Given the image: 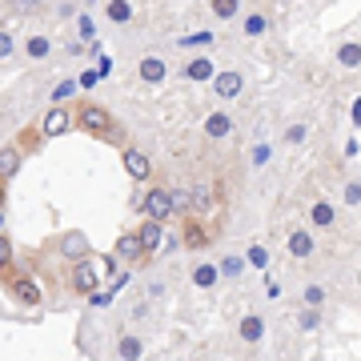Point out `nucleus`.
<instances>
[{"instance_id": "obj_1", "label": "nucleus", "mask_w": 361, "mask_h": 361, "mask_svg": "<svg viewBox=\"0 0 361 361\" xmlns=\"http://www.w3.org/2000/svg\"><path fill=\"white\" fill-rule=\"evenodd\" d=\"M80 129L89 133V137H116V125H113V113L104 109V104H85L77 113Z\"/></svg>"}, {"instance_id": "obj_2", "label": "nucleus", "mask_w": 361, "mask_h": 361, "mask_svg": "<svg viewBox=\"0 0 361 361\" xmlns=\"http://www.w3.org/2000/svg\"><path fill=\"white\" fill-rule=\"evenodd\" d=\"M145 209V221H153V225H165L169 217H173V197H169V189H149L141 201Z\"/></svg>"}, {"instance_id": "obj_3", "label": "nucleus", "mask_w": 361, "mask_h": 361, "mask_svg": "<svg viewBox=\"0 0 361 361\" xmlns=\"http://www.w3.org/2000/svg\"><path fill=\"white\" fill-rule=\"evenodd\" d=\"M68 285L77 289V293H97V285H101V273H97V265L92 261H77L73 265V277H68Z\"/></svg>"}, {"instance_id": "obj_4", "label": "nucleus", "mask_w": 361, "mask_h": 361, "mask_svg": "<svg viewBox=\"0 0 361 361\" xmlns=\"http://www.w3.org/2000/svg\"><path fill=\"white\" fill-rule=\"evenodd\" d=\"M8 289H13V297L20 305H40L44 301V293H40V285L32 277H8Z\"/></svg>"}, {"instance_id": "obj_5", "label": "nucleus", "mask_w": 361, "mask_h": 361, "mask_svg": "<svg viewBox=\"0 0 361 361\" xmlns=\"http://www.w3.org/2000/svg\"><path fill=\"white\" fill-rule=\"evenodd\" d=\"M241 89H245V77L241 73H213V92L217 97H225V101H233V97H241Z\"/></svg>"}, {"instance_id": "obj_6", "label": "nucleus", "mask_w": 361, "mask_h": 361, "mask_svg": "<svg viewBox=\"0 0 361 361\" xmlns=\"http://www.w3.org/2000/svg\"><path fill=\"white\" fill-rule=\"evenodd\" d=\"M68 125H73V116H68L65 104H52L49 113H44V137H61V133H68Z\"/></svg>"}, {"instance_id": "obj_7", "label": "nucleus", "mask_w": 361, "mask_h": 361, "mask_svg": "<svg viewBox=\"0 0 361 361\" xmlns=\"http://www.w3.org/2000/svg\"><path fill=\"white\" fill-rule=\"evenodd\" d=\"M20 161H25L20 145H4V149H0V180L16 177V173H20Z\"/></svg>"}, {"instance_id": "obj_8", "label": "nucleus", "mask_w": 361, "mask_h": 361, "mask_svg": "<svg viewBox=\"0 0 361 361\" xmlns=\"http://www.w3.org/2000/svg\"><path fill=\"white\" fill-rule=\"evenodd\" d=\"M125 169H129V177H133V180L153 177V165H149V157H145L141 149H125Z\"/></svg>"}, {"instance_id": "obj_9", "label": "nucleus", "mask_w": 361, "mask_h": 361, "mask_svg": "<svg viewBox=\"0 0 361 361\" xmlns=\"http://www.w3.org/2000/svg\"><path fill=\"white\" fill-rule=\"evenodd\" d=\"M233 133V116L229 113H209L205 116V137L209 141H221V137H229Z\"/></svg>"}, {"instance_id": "obj_10", "label": "nucleus", "mask_w": 361, "mask_h": 361, "mask_svg": "<svg viewBox=\"0 0 361 361\" xmlns=\"http://www.w3.org/2000/svg\"><path fill=\"white\" fill-rule=\"evenodd\" d=\"M137 241H141L145 253H153V249H161V241H165V225H153V221H145L141 229H137Z\"/></svg>"}, {"instance_id": "obj_11", "label": "nucleus", "mask_w": 361, "mask_h": 361, "mask_svg": "<svg viewBox=\"0 0 361 361\" xmlns=\"http://www.w3.org/2000/svg\"><path fill=\"white\" fill-rule=\"evenodd\" d=\"M237 334H241V341L257 345L261 337H265V322H261V313H245V317H241V329H237Z\"/></svg>"}, {"instance_id": "obj_12", "label": "nucleus", "mask_w": 361, "mask_h": 361, "mask_svg": "<svg viewBox=\"0 0 361 361\" xmlns=\"http://www.w3.org/2000/svg\"><path fill=\"white\" fill-rule=\"evenodd\" d=\"M137 73H141V80H149V85H161V80L169 77V65L161 61V56H145Z\"/></svg>"}, {"instance_id": "obj_13", "label": "nucleus", "mask_w": 361, "mask_h": 361, "mask_svg": "<svg viewBox=\"0 0 361 361\" xmlns=\"http://www.w3.org/2000/svg\"><path fill=\"white\" fill-rule=\"evenodd\" d=\"M180 245H189V249H205V245H209L205 225H197V221L189 217V221H185V233H180Z\"/></svg>"}, {"instance_id": "obj_14", "label": "nucleus", "mask_w": 361, "mask_h": 361, "mask_svg": "<svg viewBox=\"0 0 361 361\" xmlns=\"http://www.w3.org/2000/svg\"><path fill=\"white\" fill-rule=\"evenodd\" d=\"M116 257H125V261H145L149 253L141 249V241H137V233H125V237L116 241Z\"/></svg>"}, {"instance_id": "obj_15", "label": "nucleus", "mask_w": 361, "mask_h": 361, "mask_svg": "<svg viewBox=\"0 0 361 361\" xmlns=\"http://www.w3.org/2000/svg\"><path fill=\"white\" fill-rule=\"evenodd\" d=\"M285 245H289V253H293V257H310V253H313V237L305 229H293Z\"/></svg>"}, {"instance_id": "obj_16", "label": "nucleus", "mask_w": 361, "mask_h": 361, "mask_svg": "<svg viewBox=\"0 0 361 361\" xmlns=\"http://www.w3.org/2000/svg\"><path fill=\"white\" fill-rule=\"evenodd\" d=\"M141 353H145V341L137 334L121 337V357H125V361H141Z\"/></svg>"}, {"instance_id": "obj_17", "label": "nucleus", "mask_w": 361, "mask_h": 361, "mask_svg": "<svg viewBox=\"0 0 361 361\" xmlns=\"http://www.w3.org/2000/svg\"><path fill=\"white\" fill-rule=\"evenodd\" d=\"M310 217H313V225H322V229H329V225L337 221V209L329 205V201H317V205L310 209Z\"/></svg>"}, {"instance_id": "obj_18", "label": "nucleus", "mask_w": 361, "mask_h": 361, "mask_svg": "<svg viewBox=\"0 0 361 361\" xmlns=\"http://www.w3.org/2000/svg\"><path fill=\"white\" fill-rule=\"evenodd\" d=\"M241 269H245V257H237V253H225L217 265V277H241Z\"/></svg>"}, {"instance_id": "obj_19", "label": "nucleus", "mask_w": 361, "mask_h": 361, "mask_svg": "<svg viewBox=\"0 0 361 361\" xmlns=\"http://www.w3.org/2000/svg\"><path fill=\"white\" fill-rule=\"evenodd\" d=\"M25 52H28V56H32V61H49L52 44H49V37H28Z\"/></svg>"}, {"instance_id": "obj_20", "label": "nucleus", "mask_w": 361, "mask_h": 361, "mask_svg": "<svg viewBox=\"0 0 361 361\" xmlns=\"http://www.w3.org/2000/svg\"><path fill=\"white\" fill-rule=\"evenodd\" d=\"M185 77H189V80H213V65H209V56H197L193 65L185 68Z\"/></svg>"}, {"instance_id": "obj_21", "label": "nucleus", "mask_w": 361, "mask_h": 361, "mask_svg": "<svg viewBox=\"0 0 361 361\" xmlns=\"http://www.w3.org/2000/svg\"><path fill=\"white\" fill-rule=\"evenodd\" d=\"M104 13L113 16L116 25H125V20H133V4H125V0H113V4H104Z\"/></svg>"}, {"instance_id": "obj_22", "label": "nucleus", "mask_w": 361, "mask_h": 361, "mask_svg": "<svg viewBox=\"0 0 361 361\" xmlns=\"http://www.w3.org/2000/svg\"><path fill=\"white\" fill-rule=\"evenodd\" d=\"M193 285H201V289L217 285V265H197V269H193Z\"/></svg>"}, {"instance_id": "obj_23", "label": "nucleus", "mask_w": 361, "mask_h": 361, "mask_svg": "<svg viewBox=\"0 0 361 361\" xmlns=\"http://www.w3.org/2000/svg\"><path fill=\"white\" fill-rule=\"evenodd\" d=\"M337 61H341L345 68H357V61H361V49H357V44H341V49H337Z\"/></svg>"}, {"instance_id": "obj_24", "label": "nucleus", "mask_w": 361, "mask_h": 361, "mask_svg": "<svg viewBox=\"0 0 361 361\" xmlns=\"http://www.w3.org/2000/svg\"><path fill=\"white\" fill-rule=\"evenodd\" d=\"M265 28H269V16H265V13H253V16L245 20V37H261Z\"/></svg>"}, {"instance_id": "obj_25", "label": "nucleus", "mask_w": 361, "mask_h": 361, "mask_svg": "<svg viewBox=\"0 0 361 361\" xmlns=\"http://www.w3.org/2000/svg\"><path fill=\"white\" fill-rule=\"evenodd\" d=\"M61 253H65V257H85V241L73 233V237H65V241H61Z\"/></svg>"}, {"instance_id": "obj_26", "label": "nucleus", "mask_w": 361, "mask_h": 361, "mask_svg": "<svg viewBox=\"0 0 361 361\" xmlns=\"http://www.w3.org/2000/svg\"><path fill=\"white\" fill-rule=\"evenodd\" d=\"M305 305H310V310H322L325 305V289L322 285H305Z\"/></svg>"}, {"instance_id": "obj_27", "label": "nucleus", "mask_w": 361, "mask_h": 361, "mask_svg": "<svg viewBox=\"0 0 361 361\" xmlns=\"http://www.w3.org/2000/svg\"><path fill=\"white\" fill-rule=\"evenodd\" d=\"M173 197V213H193V197L185 193V189H177V193H169Z\"/></svg>"}, {"instance_id": "obj_28", "label": "nucleus", "mask_w": 361, "mask_h": 361, "mask_svg": "<svg viewBox=\"0 0 361 361\" xmlns=\"http://www.w3.org/2000/svg\"><path fill=\"white\" fill-rule=\"evenodd\" d=\"M213 13L221 20H229V16H237V0H213Z\"/></svg>"}, {"instance_id": "obj_29", "label": "nucleus", "mask_w": 361, "mask_h": 361, "mask_svg": "<svg viewBox=\"0 0 361 361\" xmlns=\"http://www.w3.org/2000/svg\"><path fill=\"white\" fill-rule=\"evenodd\" d=\"M8 265H13V241H8V237L0 233V273L8 269Z\"/></svg>"}, {"instance_id": "obj_30", "label": "nucleus", "mask_w": 361, "mask_h": 361, "mask_svg": "<svg viewBox=\"0 0 361 361\" xmlns=\"http://www.w3.org/2000/svg\"><path fill=\"white\" fill-rule=\"evenodd\" d=\"M249 265L265 269V265H269V249H265V245H253V249H249Z\"/></svg>"}, {"instance_id": "obj_31", "label": "nucleus", "mask_w": 361, "mask_h": 361, "mask_svg": "<svg viewBox=\"0 0 361 361\" xmlns=\"http://www.w3.org/2000/svg\"><path fill=\"white\" fill-rule=\"evenodd\" d=\"M73 92H77V80H65V85H56V89H52V101L61 104V101H68Z\"/></svg>"}, {"instance_id": "obj_32", "label": "nucleus", "mask_w": 361, "mask_h": 361, "mask_svg": "<svg viewBox=\"0 0 361 361\" xmlns=\"http://www.w3.org/2000/svg\"><path fill=\"white\" fill-rule=\"evenodd\" d=\"M305 141V125H289L285 129V145H301Z\"/></svg>"}, {"instance_id": "obj_33", "label": "nucleus", "mask_w": 361, "mask_h": 361, "mask_svg": "<svg viewBox=\"0 0 361 361\" xmlns=\"http://www.w3.org/2000/svg\"><path fill=\"white\" fill-rule=\"evenodd\" d=\"M345 205H353V209L361 205V185H357V180H349V185H345Z\"/></svg>"}, {"instance_id": "obj_34", "label": "nucleus", "mask_w": 361, "mask_h": 361, "mask_svg": "<svg viewBox=\"0 0 361 361\" xmlns=\"http://www.w3.org/2000/svg\"><path fill=\"white\" fill-rule=\"evenodd\" d=\"M269 157H273V149H269V145H257V149H253V165H265Z\"/></svg>"}, {"instance_id": "obj_35", "label": "nucleus", "mask_w": 361, "mask_h": 361, "mask_svg": "<svg viewBox=\"0 0 361 361\" xmlns=\"http://www.w3.org/2000/svg\"><path fill=\"white\" fill-rule=\"evenodd\" d=\"M109 301H113V293H101V289H97V293H89V305H97V310H104Z\"/></svg>"}, {"instance_id": "obj_36", "label": "nucleus", "mask_w": 361, "mask_h": 361, "mask_svg": "<svg viewBox=\"0 0 361 361\" xmlns=\"http://www.w3.org/2000/svg\"><path fill=\"white\" fill-rule=\"evenodd\" d=\"M97 80H101V73H97V68H89V73H85V77L77 80L80 89H92V85H97Z\"/></svg>"}, {"instance_id": "obj_37", "label": "nucleus", "mask_w": 361, "mask_h": 361, "mask_svg": "<svg viewBox=\"0 0 361 361\" xmlns=\"http://www.w3.org/2000/svg\"><path fill=\"white\" fill-rule=\"evenodd\" d=\"M317 325V310H305L301 313V329H313Z\"/></svg>"}, {"instance_id": "obj_38", "label": "nucleus", "mask_w": 361, "mask_h": 361, "mask_svg": "<svg viewBox=\"0 0 361 361\" xmlns=\"http://www.w3.org/2000/svg\"><path fill=\"white\" fill-rule=\"evenodd\" d=\"M0 56H13V37L8 32H0Z\"/></svg>"}, {"instance_id": "obj_39", "label": "nucleus", "mask_w": 361, "mask_h": 361, "mask_svg": "<svg viewBox=\"0 0 361 361\" xmlns=\"http://www.w3.org/2000/svg\"><path fill=\"white\" fill-rule=\"evenodd\" d=\"M80 37H92V16H80Z\"/></svg>"}, {"instance_id": "obj_40", "label": "nucleus", "mask_w": 361, "mask_h": 361, "mask_svg": "<svg viewBox=\"0 0 361 361\" xmlns=\"http://www.w3.org/2000/svg\"><path fill=\"white\" fill-rule=\"evenodd\" d=\"M4 201H8V189H4V180H0V209H4Z\"/></svg>"}, {"instance_id": "obj_41", "label": "nucleus", "mask_w": 361, "mask_h": 361, "mask_svg": "<svg viewBox=\"0 0 361 361\" xmlns=\"http://www.w3.org/2000/svg\"><path fill=\"white\" fill-rule=\"evenodd\" d=\"M0 221H4V213H0Z\"/></svg>"}]
</instances>
